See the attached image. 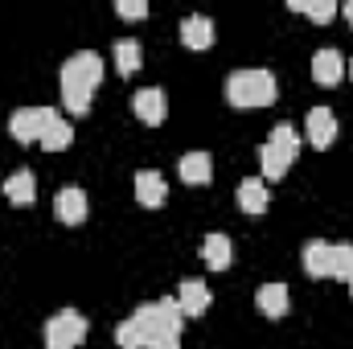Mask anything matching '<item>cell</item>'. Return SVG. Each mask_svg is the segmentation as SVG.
Here are the masks:
<instances>
[{"instance_id": "cell-1", "label": "cell", "mask_w": 353, "mask_h": 349, "mask_svg": "<svg viewBox=\"0 0 353 349\" xmlns=\"http://www.w3.org/2000/svg\"><path fill=\"white\" fill-rule=\"evenodd\" d=\"M99 83H103V58H99L94 50H79V54H70L66 66H62V103H66V111L87 115L90 111V94H94Z\"/></svg>"}, {"instance_id": "cell-2", "label": "cell", "mask_w": 353, "mask_h": 349, "mask_svg": "<svg viewBox=\"0 0 353 349\" xmlns=\"http://www.w3.org/2000/svg\"><path fill=\"white\" fill-rule=\"evenodd\" d=\"M296 152H300V132H296L292 123H275V128H271V140L259 148L263 181H279V177H288L292 161H296Z\"/></svg>"}, {"instance_id": "cell-3", "label": "cell", "mask_w": 353, "mask_h": 349, "mask_svg": "<svg viewBox=\"0 0 353 349\" xmlns=\"http://www.w3.org/2000/svg\"><path fill=\"white\" fill-rule=\"evenodd\" d=\"M226 99L234 107H267V103H275V74L271 70H234L226 79Z\"/></svg>"}, {"instance_id": "cell-4", "label": "cell", "mask_w": 353, "mask_h": 349, "mask_svg": "<svg viewBox=\"0 0 353 349\" xmlns=\"http://www.w3.org/2000/svg\"><path fill=\"white\" fill-rule=\"evenodd\" d=\"M132 321L144 329V337H148V341H152V337H181L185 312H181L176 296H161V300H152V304H140Z\"/></svg>"}, {"instance_id": "cell-5", "label": "cell", "mask_w": 353, "mask_h": 349, "mask_svg": "<svg viewBox=\"0 0 353 349\" xmlns=\"http://www.w3.org/2000/svg\"><path fill=\"white\" fill-rule=\"evenodd\" d=\"M87 341V317L74 308H62L46 321V349H79Z\"/></svg>"}, {"instance_id": "cell-6", "label": "cell", "mask_w": 353, "mask_h": 349, "mask_svg": "<svg viewBox=\"0 0 353 349\" xmlns=\"http://www.w3.org/2000/svg\"><path fill=\"white\" fill-rule=\"evenodd\" d=\"M54 119H58L54 107H21V111H12V119H8V132H12L17 144H41V136H46V128H50Z\"/></svg>"}, {"instance_id": "cell-7", "label": "cell", "mask_w": 353, "mask_h": 349, "mask_svg": "<svg viewBox=\"0 0 353 349\" xmlns=\"http://www.w3.org/2000/svg\"><path fill=\"white\" fill-rule=\"evenodd\" d=\"M132 111H136V119H144V123H165V115H169V99H165V90L161 87H144L132 94Z\"/></svg>"}, {"instance_id": "cell-8", "label": "cell", "mask_w": 353, "mask_h": 349, "mask_svg": "<svg viewBox=\"0 0 353 349\" xmlns=\"http://www.w3.org/2000/svg\"><path fill=\"white\" fill-rule=\"evenodd\" d=\"M87 193L79 189V185H66V189H58V197H54V214L66 222V226H79V222H87Z\"/></svg>"}, {"instance_id": "cell-9", "label": "cell", "mask_w": 353, "mask_h": 349, "mask_svg": "<svg viewBox=\"0 0 353 349\" xmlns=\"http://www.w3.org/2000/svg\"><path fill=\"white\" fill-rule=\"evenodd\" d=\"M304 132H308V144H312V148H329V144L337 140V115H333L329 107H312Z\"/></svg>"}, {"instance_id": "cell-10", "label": "cell", "mask_w": 353, "mask_h": 349, "mask_svg": "<svg viewBox=\"0 0 353 349\" xmlns=\"http://www.w3.org/2000/svg\"><path fill=\"white\" fill-rule=\"evenodd\" d=\"M341 74H345V58H341V50H316L312 54V79L321 83V87H337L341 83Z\"/></svg>"}, {"instance_id": "cell-11", "label": "cell", "mask_w": 353, "mask_h": 349, "mask_svg": "<svg viewBox=\"0 0 353 349\" xmlns=\"http://www.w3.org/2000/svg\"><path fill=\"white\" fill-rule=\"evenodd\" d=\"M214 21L210 17H201V12H193V17H185L181 21V41L189 46V50H210L214 46Z\"/></svg>"}, {"instance_id": "cell-12", "label": "cell", "mask_w": 353, "mask_h": 349, "mask_svg": "<svg viewBox=\"0 0 353 349\" xmlns=\"http://www.w3.org/2000/svg\"><path fill=\"white\" fill-rule=\"evenodd\" d=\"M165 197H169L165 177L152 173V169H140V173H136V201H140V206L157 210V206H165Z\"/></svg>"}, {"instance_id": "cell-13", "label": "cell", "mask_w": 353, "mask_h": 349, "mask_svg": "<svg viewBox=\"0 0 353 349\" xmlns=\"http://www.w3.org/2000/svg\"><path fill=\"white\" fill-rule=\"evenodd\" d=\"M176 177H181L185 185H210V177H214L210 152H185V157L176 161Z\"/></svg>"}, {"instance_id": "cell-14", "label": "cell", "mask_w": 353, "mask_h": 349, "mask_svg": "<svg viewBox=\"0 0 353 349\" xmlns=\"http://www.w3.org/2000/svg\"><path fill=\"white\" fill-rule=\"evenodd\" d=\"M176 304H181L185 317H201V312L210 308V288H205L201 279H185V283L176 288Z\"/></svg>"}, {"instance_id": "cell-15", "label": "cell", "mask_w": 353, "mask_h": 349, "mask_svg": "<svg viewBox=\"0 0 353 349\" xmlns=\"http://www.w3.org/2000/svg\"><path fill=\"white\" fill-rule=\"evenodd\" d=\"M255 304H259V312H263V317L279 321V317L292 308V300H288V283H263V288L255 292Z\"/></svg>"}, {"instance_id": "cell-16", "label": "cell", "mask_w": 353, "mask_h": 349, "mask_svg": "<svg viewBox=\"0 0 353 349\" xmlns=\"http://www.w3.org/2000/svg\"><path fill=\"white\" fill-rule=\"evenodd\" d=\"M304 271L312 275V279H325V275H333V247L329 243H321V239H312L308 247H304Z\"/></svg>"}, {"instance_id": "cell-17", "label": "cell", "mask_w": 353, "mask_h": 349, "mask_svg": "<svg viewBox=\"0 0 353 349\" xmlns=\"http://www.w3.org/2000/svg\"><path fill=\"white\" fill-rule=\"evenodd\" d=\"M234 197H239V210L243 214H263L267 210V181L263 177H247Z\"/></svg>"}, {"instance_id": "cell-18", "label": "cell", "mask_w": 353, "mask_h": 349, "mask_svg": "<svg viewBox=\"0 0 353 349\" xmlns=\"http://www.w3.org/2000/svg\"><path fill=\"white\" fill-rule=\"evenodd\" d=\"M4 197L12 201V206H33V197H37V181L29 169H21V173H12L4 181Z\"/></svg>"}, {"instance_id": "cell-19", "label": "cell", "mask_w": 353, "mask_h": 349, "mask_svg": "<svg viewBox=\"0 0 353 349\" xmlns=\"http://www.w3.org/2000/svg\"><path fill=\"white\" fill-rule=\"evenodd\" d=\"M201 255H205V263H210V271H226V267H230V255H234V247H230L226 235H210V239L201 243Z\"/></svg>"}, {"instance_id": "cell-20", "label": "cell", "mask_w": 353, "mask_h": 349, "mask_svg": "<svg viewBox=\"0 0 353 349\" xmlns=\"http://www.w3.org/2000/svg\"><path fill=\"white\" fill-rule=\"evenodd\" d=\"M70 140H74V128L58 115L50 128H46V136H41V148L46 152H62V148H70Z\"/></svg>"}, {"instance_id": "cell-21", "label": "cell", "mask_w": 353, "mask_h": 349, "mask_svg": "<svg viewBox=\"0 0 353 349\" xmlns=\"http://www.w3.org/2000/svg\"><path fill=\"white\" fill-rule=\"evenodd\" d=\"M115 70H119L123 79L140 70V46H136L132 37H123V41H115Z\"/></svg>"}, {"instance_id": "cell-22", "label": "cell", "mask_w": 353, "mask_h": 349, "mask_svg": "<svg viewBox=\"0 0 353 349\" xmlns=\"http://www.w3.org/2000/svg\"><path fill=\"white\" fill-rule=\"evenodd\" d=\"M292 12H308L316 25H325V21L337 17V4L333 0H292Z\"/></svg>"}, {"instance_id": "cell-23", "label": "cell", "mask_w": 353, "mask_h": 349, "mask_svg": "<svg viewBox=\"0 0 353 349\" xmlns=\"http://www.w3.org/2000/svg\"><path fill=\"white\" fill-rule=\"evenodd\" d=\"M115 341H119V349H144L148 346V337H144V329H140L136 321H123V325L115 329Z\"/></svg>"}, {"instance_id": "cell-24", "label": "cell", "mask_w": 353, "mask_h": 349, "mask_svg": "<svg viewBox=\"0 0 353 349\" xmlns=\"http://www.w3.org/2000/svg\"><path fill=\"white\" fill-rule=\"evenodd\" d=\"M333 275L337 279H353V243H341V247H333Z\"/></svg>"}, {"instance_id": "cell-25", "label": "cell", "mask_w": 353, "mask_h": 349, "mask_svg": "<svg viewBox=\"0 0 353 349\" xmlns=\"http://www.w3.org/2000/svg\"><path fill=\"white\" fill-rule=\"evenodd\" d=\"M115 12H119L123 21H144V17H148V4H144V0H119Z\"/></svg>"}, {"instance_id": "cell-26", "label": "cell", "mask_w": 353, "mask_h": 349, "mask_svg": "<svg viewBox=\"0 0 353 349\" xmlns=\"http://www.w3.org/2000/svg\"><path fill=\"white\" fill-rule=\"evenodd\" d=\"M144 349H181V337H152Z\"/></svg>"}, {"instance_id": "cell-27", "label": "cell", "mask_w": 353, "mask_h": 349, "mask_svg": "<svg viewBox=\"0 0 353 349\" xmlns=\"http://www.w3.org/2000/svg\"><path fill=\"white\" fill-rule=\"evenodd\" d=\"M345 21H350V25H353V0H350V4H345Z\"/></svg>"}, {"instance_id": "cell-28", "label": "cell", "mask_w": 353, "mask_h": 349, "mask_svg": "<svg viewBox=\"0 0 353 349\" xmlns=\"http://www.w3.org/2000/svg\"><path fill=\"white\" fill-rule=\"evenodd\" d=\"M345 74H350V79H353V58H350V62H345Z\"/></svg>"}, {"instance_id": "cell-29", "label": "cell", "mask_w": 353, "mask_h": 349, "mask_svg": "<svg viewBox=\"0 0 353 349\" xmlns=\"http://www.w3.org/2000/svg\"><path fill=\"white\" fill-rule=\"evenodd\" d=\"M350 292H353V279H350Z\"/></svg>"}]
</instances>
